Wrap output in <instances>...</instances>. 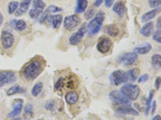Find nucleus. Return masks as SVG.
Segmentation results:
<instances>
[{
    "mask_svg": "<svg viewBox=\"0 0 161 120\" xmlns=\"http://www.w3.org/2000/svg\"><path fill=\"white\" fill-rule=\"evenodd\" d=\"M45 66V63L42 58L35 57L24 66L22 70V75L27 80L33 81L41 74Z\"/></svg>",
    "mask_w": 161,
    "mask_h": 120,
    "instance_id": "f257e3e1",
    "label": "nucleus"
},
{
    "mask_svg": "<svg viewBox=\"0 0 161 120\" xmlns=\"http://www.w3.org/2000/svg\"><path fill=\"white\" fill-rule=\"evenodd\" d=\"M105 18V14L102 10L98 11L94 17L91 19L87 25L88 36H92L97 35L102 27L103 21Z\"/></svg>",
    "mask_w": 161,
    "mask_h": 120,
    "instance_id": "f03ea898",
    "label": "nucleus"
},
{
    "mask_svg": "<svg viewBox=\"0 0 161 120\" xmlns=\"http://www.w3.org/2000/svg\"><path fill=\"white\" fill-rule=\"evenodd\" d=\"M120 92L130 101H135L139 96L140 88L138 85L125 83L121 88Z\"/></svg>",
    "mask_w": 161,
    "mask_h": 120,
    "instance_id": "7ed1b4c3",
    "label": "nucleus"
},
{
    "mask_svg": "<svg viewBox=\"0 0 161 120\" xmlns=\"http://www.w3.org/2000/svg\"><path fill=\"white\" fill-rule=\"evenodd\" d=\"M109 79L110 83L115 86L125 83L129 81V77L127 72L120 69L114 71L113 73H112Z\"/></svg>",
    "mask_w": 161,
    "mask_h": 120,
    "instance_id": "20e7f679",
    "label": "nucleus"
},
{
    "mask_svg": "<svg viewBox=\"0 0 161 120\" xmlns=\"http://www.w3.org/2000/svg\"><path fill=\"white\" fill-rule=\"evenodd\" d=\"M1 44L4 50L10 49L15 43L14 35L8 30H3L0 37Z\"/></svg>",
    "mask_w": 161,
    "mask_h": 120,
    "instance_id": "39448f33",
    "label": "nucleus"
},
{
    "mask_svg": "<svg viewBox=\"0 0 161 120\" xmlns=\"http://www.w3.org/2000/svg\"><path fill=\"white\" fill-rule=\"evenodd\" d=\"M112 46V41L110 38L103 36L98 39L97 49L102 54H106L110 52Z\"/></svg>",
    "mask_w": 161,
    "mask_h": 120,
    "instance_id": "423d86ee",
    "label": "nucleus"
},
{
    "mask_svg": "<svg viewBox=\"0 0 161 120\" xmlns=\"http://www.w3.org/2000/svg\"><path fill=\"white\" fill-rule=\"evenodd\" d=\"M81 23V18L77 15H72L65 17L64 21V27L68 31H73Z\"/></svg>",
    "mask_w": 161,
    "mask_h": 120,
    "instance_id": "0eeeda50",
    "label": "nucleus"
},
{
    "mask_svg": "<svg viewBox=\"0 0 161 120\" xmlns=\"http://www.w3.org/2000/svg\"><path fill=\"white\" fill-rule=\"evenodd\" d=\"M138 54L134 52L125 53L117 58V62L121 65L125 66L132 65L138 60Z\"/></svg>",
    "mask_w": 161,
    "mask_h": 120,
    "instance_id": "6e6552de",
    "label": "nucleus"
},
{
    "mask_svg": "<svg viewBox=\"0 0 161 120\" xmlns=\"http://www.w3.org/2000/svg\"><path fill=\"white\" fill-rule=\"evenodd\" d=\"M88 31L87 28V24L86 23H83L81 25L79 30L74 33L71 35L69 38V43L71 45H77L81 41L84 37L85 33Z\"/></svg>",
    "mask_w": 161,
    "mask_h": 120,
    "instance_id": "1a4fd4ad",
    "label": "nucleus"
},
{
    "mask_svg": "<svg viewBox=\"0 0 161 120\" xmlns=\"http://www.w3.org/2000/svg\"><path fill=\"white\" fill-rule=\"evenodd\" d=\"M16 75L12 71H0V88L4 85L11 84L16 80Z\"/></svg>",
    "mask_w": 161,
    "mask_h": 120,
    "instance_id": "9d476101",
    "label": "nucleus"
},
{
    "mask_svg": "<svg viewBox=\"0 0 161 120\" xmlns=\"http://www.w3.org/2000/svg\"><path fill=\"white\" fill-rule=\"evenodd\" d=\"M114 109L117 112L123 115H130L133 116L139 115L138 112L131 107L130 105L116 104L114 106Z\"/></svg>",
    "mask_w": 161,
    "mask_h": 120,
    "instance_id": "9b49d317",
    "label": "nucleus"
},
{
    "mask_svg": "<svg viewBox=\"0 0 161 120\" xmlns=\"http://www.w3.org/2000/svg\"><path fill=\"white\" fill-rule=\"evenodd\" d=\"M109 97L116 104L130 105V101L125 97L120 90H112L109 94Z\"/></svg>",
    "mask_w": 161,
    "mask_h": 120,
    "instance_id": "f8f14e48",
    "label": "nucleus"
},
{
    "mask_svg": "<svg viewBox=\"0 0 161 120\" xmlns=\"http://www.w3.org/2000/svg\"><path fill=\"white\" fill-rule=\"evenodd\" d=\"M24 101L22 99H17L15 100V103L13 105V110L11 112L8 114V117L10 118H14L19 115L22 111Z\"/></svg>",
    "mask_w": 161,
    "mask_h": 120,
    "instance_id": "ddd939ff",
    "label": "nucleus"
},
{
    "mask_svg": "<svg viewBox=\"0 0 161 120\" xmlns=\"http://www.w3.org/2000/svg\"><path fill=\"white\" fill-rule=\"evenodd\" d=\"M154 32V23L149 21L146 23L139 30V33L144 37L150 36Z\"/></svg>",
    "mask_w": 161,
    "mask_h": 120,
    "instance_id": "4468645a",
    "label": "nucleus"
},
{
    "mask_svg": "<svg viewBox=\"0 0 161 120\" xmlns=\"http://www.w3.org/2000/svg\"><path fill=\"white\" fill-rule=\"evenodd\" d=\"M112 10L120 17L123 16L127 11L125 2L123 0H118L113 6Z\"/></svg>",
    "mask_w": 161,
    "mask_h": 120,
    "instance_id": "2eb2a0df",
    "label": "nucleus"
},
{
    "mask_svg": "<svg viewBox=\"0 0 161 120\" xmlns=\"http://www.w3.org/2000/svg\"><path fill=\"white\" fill-rule=\"evenodd\" d=\"M31 1L32 0H22L20 4H19V7H18L15 12V16L18 17L25 14L29 8Z\"/></svg>",
    "mask_w": 161,
    "mask_h": 120,
    "instance_id": "dca6fc26",
    "label": "nucleus"
},
{
    "mask_svg": "<svg viewBox=\"0 0 161 120\" xmlns=\"http://www.w3.org/2000/svg\"><path fill=\"white\" fill-rule=\"evenodd\" d=\"M160 12H161V7L156 8H153V10L144 14L141 16L142 23H146L147 22H149L152 19H154L158 14H159Z\"/></svg>",
    "mask_w": 161,
    "mask_h": 120,
    "instance_id": "f3484780",
    "label": "nucleus"
},
{
    "mask_svg": "<svg viewBox=\"0 0 161 120\" xmlns=\"http://www.w3.org/2000/svg\"><path fill=\"white\" fill-rule=\"evenodd\" d=\"M47 19H48L49 21H50L53 29H59L62 23L63 16L60 14L50 15Z\"/></svg>",
    "mask_w": 161,
    "mask_h": 120,
    "instance_id": "a211bd4d",
    "label": "nucleus"
},
{
    "mask_svg": "<svg viewBox=\"0 0 161 120\" xmlns=\"http://www.w3.org/2000/svg\"><path fill=\"white\" fill-rule=\"evenodd\" d=\"M152 49V46L148 43L146 42L142 45H139V46H136L133 49V52L137 54H146L149 53Z\"/></svg>",
    "mask_w": 161,
    "mask_h": 120,
    "instance_id": "6ab92c4d",
    "label": "nucleus"
},
{
    "mask_svg": "<svg viewBox=\"0 0 161 120\" xmlns=\"http://www.w3.org/2000/svg\"><path fill=\"white\" fill-rule=\"evenodd\" d=\"M65 101L68 105H73L79 100V94L75 91H70L65 95Z\"/></svg>",
    "mask_w": 161,
    "mask_h": 120,
    "instance_id": "aec40b11",
    "label": "nucleus"
},
{
    "mask_svg": "<svg viewBox=\"0 0 161 120\" xmlns=\"http://www.w3.org/2000/svg\"><path fill=\"white\" fill-rule=\"evenodd\" d=\"M25 92V90L19 85H14L8 89L6 94L8 96H11L16 94H24Z\"/></svg>",
    "mask_w": 161,
    "mask_h": 120,
    "instance_id": "412c9836",
    "label": "nucleus"
},
{
    "mask_svg": "<svg viewBox=\"0 0 161 120\" xmlns=\"http://www.w3.org/2000/svg\"><path fill=\"white\" fill-rule=\"evenodd\" d=\"M88 5L87 0H77V5L75 9V12L78 14L84 13L88 8Z\"/></svg>",
    "mask_w": 161,
    "mask_h": 120,
    "instance_id": "4be33fe9",
    "label": "nucleus"
},
{
    "mask_svg": "<svg viewBox=\"0 0 161 120\" xmlns=\"http://www.w3.org/2000/svg\"><path fill=\"white\" fill-rule=\"evenodd\" d=\"M105 31L109 36L114 38L118 36L119 33V29L115 24H110L106 26Z\"/></svg>",
    "mask_w": 161,
    "mask_h": 120,
    "instance_id": "5701e85b",
    "label": "nucleus"
},
{
    "mask_svg": "<svg viewBox=\"0 0 161 120\" xmlns=\"http://www.w3.org/2000/svg\"><path fill=\"white\" fill-rule=\"evenodd\" d=\"M127 73L129 77V80L134 82L138 78L140 74V70L139 68H134L127 71Z\"/></svg>",
    "mask_w": 161,
    "mask_h": 120,
    "instance_id": "b1692460",
    "label": "nucleus"
},
{
    "mask_svg": "<svg viewBox=\"0 0 161 120\" xmlns=\"http://www.w3.org/2000/svg\"><path fill=\"white\" fill-rule=\"evenodd\" d=\"M152 65L154 69H159L161 65V55L159 54H153L152 57Z\"/></svg>",
    "mask_w": 161,
    "mask_h": 120,
    "instance_id": "393cba45",
    "label": "nucleus"
},
{
    "mask_svg": "<svg viewBox=\"0 0 161 120\" xmlns=\"http://www.w3.org/2000/svg\"><path fill=\"white\" fill-rule=\"evenodd\" d=\"M43 90V83L42 82H38L36 83L32 90H31V95L33 97H37L42 92Z\"/></svg>",
    "mask_w": 161,
    "mask_h": 120,
    "instance_id": "a878e982",
    "label": "nucleus"
},
{
    "mask_svg": "<svg viewBox=\"0 0 161 120\" xmlns=\"http://www.w3.org/2000/svg\"><path fill=\"white\" fill-rule=\"evenodd\" d=\"M154 93H155V90H150V92L149 93L148 97L147 100L146 109V111H145V113H146V116H148V115L149 113V111H150V110L151 109L152 101L153 100Z\"/></svg>",
    "mask_w": 161,
    "mask_h": 120,
    "instance_id": "bb28decb",
    "label": "nucleus"
},
{
    "mask_svg": "<svg viewBox=\"0 0 161 120\" xmlns=\"http://www.w3.org/2000/svg\"><path fill=\"white\" fill-rule=\"evenodd\" d=\"M44 12L43 9L37 8H32L30 10L29 15L30 17L32 19H37L39 16L42 14Z\"/></svg>",
    "mask_w": 161,
    "mask_h": 120,
    "instance_id": "cd10ccee",
    "label": "nucleus"
},
{
    "mask_svg": "<svg viewBox=\"0 0 161 120\" xmlns=\"http://www.w3.org/2000/svg\"><path fill=\"white\" fill-rule=\"evenodd\" d=\"M33 116V105L31 104H27L24 107V117L25 119H30Z\"/></svg>",
    "mask_w": 161,
    "mask_h": 120,
    "instance_id": "c85d7f7f",
    "label": "nucleus"
},
{
    "mask_svg": "<svg viewBox=\"0 0 161 120\" xmlns=\"http://www.w3.org/2000/svg\"><path fill=\"white\" fill-rule=\"evenodd\" d=\"M19 7V3L17 1H12L8 4V12L9 14L15 13L17 8Z\"/></svg>",
    "mask_w": 161,
    "mask_h": 120,
    "instance_id": "c756f323",
    "label": "nucleus"
},
{
    "mask_svg": "<svg viewBox=\"0 0 161 120\" xmlns=\"http://www.w3.org/2000/svg\"><path fill=\"white\" fill-rule=\"evenodd\" d=\"M15 28L18 31H24L27 28V24L25 22V21L22 19H19L18 21H16L15 23Z\"/></svg>",
    "mask_w": 161,
    "mask_h": 120,
    "instance_id": "7c9ffc66",
    "label": "nucleus"
},
{
    "mask_svg": "<svg viewBox=\"0 0 161 120\" xmlns=\"http://www.w3.org/2000/svg\"><path fill=\"white\" fill-rule=\"evenodd\" d=\"M64 78L60 77L54 85V90L56 91H61L64 88Z\"/></svg>",
    "mask_w": 161,
    "mask_h": 120,
    "instance_id": "2f4dec72",
    "label": "nucleus"
},
{
    "mask_svg": "<svg viewBox=\"0 0 161 120\" xmlns=\"http://www.w3.org/2000/svg\"><path fill=\"white\" fill-rule=\"evenodd\" d=\"M51 10L50 8H47L44 12H42V14L40 16L39 18V22L40 23H43L45 21V20L48 18V17L51 14Z\"/></svg>",
    "mask_w": 161,
    "mask_h": 120,
    "instance_id": "473e14b6",
    "label": "nucleus"
},
{
    "mask_svg": "<svg viewBox=\"0 0 161 120\" xmlns=\"http://www.w3.org/2000/svg\"><path fill=\"white\" fill-rule=\"evenodd\" d=\"M95 14H96V10L95 8H89L85 12L84 16L86 20L89 21L92 19L95 16Z\"/></svg>",
    "mask_w": 161,
    "mask_h": 120,
    "instance_id": "72a5a7b5",
    "label": "nucleus"
},
{
    "mask_svg": "<svg viewBox=\"0 0 161 120\" xmlns=\"http://www.w3.org/2000/svg\"><path fill=\"white\" fill-rule=\"evenodd\" d=\"M33 1V8L43 9L46 7V4L43 0H32Z\"/></svg>",
    "mask_w": 161,
    "mask_h": 120,
    "instance_id": "f704fd0d",
    "label": "nucleus"
},
{
    "mask_svg": "<svg viewBox=\"0 0 161 120\" xmlns=\"http://www.w3.org/2000/svg\"><path fill=\"white\" fill-rule=\"evenodd\" d=\"M153 39L155 42H158V44H161V29H156V30L153 32Z\"/></svg>",
    "mask_w": 161,
    "mask_h": 120,
    "instance_id": "c9c22d12",
    "label": "nucleus"
},
{
    "mask_svg": "<svg viewBox=\"0 0 161 120\" xmlns=\"http://www.w3.org/2000/svg\"><path fill=\"white\" fill-rule=\"evenodd\" d=\"M161 4V0H148L149 6L152 8H159Z\"/></svg>",
    "mask_w": 161,
    "mask_h": 120,
    "instance_id": "e433bc0d",
    "label": "nucleus"
},
{
    "mask_svg": "<svg viewBox=\"0 0 161 120\" xmlns=\"http://www.w3.org/2000/svg\"><path fill=\"white\" fill-rule=\"evenodd\" d=\"M54 106H55V103L53 100H49L45 104V108L47 110H48L50 111H53L54 109Z\"/></svg>",
    "mask_w": 161,
    "mask_h": 120,
    "instance_id": "4c0bfd02",
    "label": "nucleus"
},
{
    "mask_svg": "<svg viewBox=\"0 0 161 120\" xmlns=\"http://www.w3.org/2000/svg\"><path fill=\"white\" fill-rule=\"evenodd\" d=\"M149 79V75L148 74H145L143 75H141L138 78V83H144L147 82Z\"/></svg>",
    "mask_w": 161,
    "mask_h": 120,
    "instance_id": "58836bf2",
    "label": "nucleus"
},
{
    "mask_svg": "<svg viewBox=\"0 0 161 120\" xmlns=\"http://www.w3.org/2000/svg\"><path fill=\"white\" fill-rule=\"evenodd\" d=\"M49 8L51 10V14H55V13L62 11V9L61 8L56 6H49Z\"/></svg>",
    "mask_w": 161,
    "mask_h": 120,
    "instance_id": "ea45409f",
    "label": "nucleus"
},
{
    "mask_svg": "<svg viewBox=\"0 0 161 120\" xmlns=\"http://www.w3.org/2000/svg\"><path fill=\"white\" fill-rule=\"evenodd\" d=\"M154 86L156 89V90H159L161 86V77H157L155 79L154 82Z\"/></svg>",
    "mask_w": 161,
    "mask_h": 120,
    "instance_id": "a19ab883",
    "label": "nucleus"
},
{
    "mask_svg": "<svg viewBox=\"0 0 161 120\" xmlns=\"http://www.w3.org/2000/svg\"><path fill=\"white\" fill-rule=\"evenodd\" d=\"M115 0H105L104 1V4L105 6L107 8H110L112 7L114 3Z\"/></svg>",
    "mask_w": 161,
    "mask_h": 120,
    "instance_id": "79ce46f5",
    "label": "nucleus"
},
{
    "mask_svg": "<svg viewBox=\"0 0 161 120\" xmlns=\"http://www.w3.org/2000/svg\"><path fill=\"white\" fill-rule=\"evenodd\" d=\"M151 107H152V115H153L155 111H156V101H154L152 103V105L151 106Z\"/></svg>",
    "mask_w": 161,
    "mask_h": 120,
    "instance_id": "37998d69",
    "label": "nucleus"
},
{
    "mask_svg": "<svg viewBox=\"0 0 161 120\" xmlns=\"http://www.w3.org/2000/svg\"><path fill=\"white\" fill-rule=\"evenodd\" d=\"M156 29H161V16H159V17L158 18L157 21H156Z\"/></svg>",
    "mask_w": 161,
    "mask_h": 120,
    "instance_id": "c03bdc74",
    "label": "nucleus"
},
{
    "mask_svg": "<svg viewBox=\"0 0 161 120\" xmlns=\"http://www.w3.org/2000/svg\"><path fill=\"white\" fill-rule=\"evenodd\" d=\"M103 0H95L94 3V6L95 7H99L102 4Z\"/></svg>",
    "mask_w": 161,
    "mask_h": 120,
    "instance_id": "a18cd8bd",
    "label": "nucleus"
},
{
    "mask_svg": "<svg viewBox=\"0 0 161 120\" xmlns=\"http://www.w3.org/2000/svg\"><path fill=\"white\" fill-rule=\"evenodd\" d=\"M3 21H4V16L1 14V12H0V26L3 24Z\"/></svg>",
    "mask_w": 161,
    "mask_h": 120,
    "instance_id": "49530a36",
    "label": "nucleus"
},
{
    "mask_svg": "<svg viewBox=\"0 0 161 120\" xmlns=\"http://www.w3.org/2000/svg\"><path fill=\"white\" fill-rule=\"evenodd\" d=\"M152 120H161V116L159 115H156V116L154 117Z\"/></svg>",
    "mask_w": 161,
    "mask_h": 120,
    "instance_id": "de8ad7c7",
    "label": "nucleus"
},
{
    "mask_svg": "<svg viewBox=\"0 0 161 120\" xmlns=\"http://www.w3.org/2000/svg\"><path fill=\"white\" fill-rule=\"evenodd\" d=\"M21 120V119H20V118H14V119H12V120Z\"/></svg>",
    "mask_w": 161,
    "mask_h": 120,
    "instance_id": "09e8293b",
    "label": "nucleus"
},
{
    "mask_svg": "<svg viewBox=\"0 0 161 120\" xmlns=\"http://www.w3.org/2000/svg\"></svg>",
    "mask_w": 161,
    "mask_h": 120,
    "instance_id": "8fccbe9b",
    "label": "nucleus"
}]
</instances>
